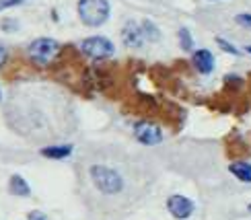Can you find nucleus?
I'll use <instances>...</instances> for the list:
<instances>
[{"mask_svg": "<svg viewBox=\"0 0 251 220\" xmlns=\"http://www.w3.org/2000/svg\"><path fill=\"white\" fill-rule=\"evenodd\" d=\"M231 173L237 177L239 181H245V183H251V163H245V161H239V163H233L231 167Z\"/></svg>", "mask_w": 251, "mask_h": 220, "instance_id": "11", "label": "nucleus"}, {"mask_svg": "<svg viewBox=\"0 0 251 220\" xmlns=\"http://www.w3.org/2000/svg\"><path fill=\"white\" fill-rule=\"evenodd\" d=\"M0 101H2V91H0Z\"/></svg>", "mask_w": 251, "mask_h": 220, "instance_id": "19", "label": "nucleus"}, {"mask_svg": "<svg viewBox=\"0 0 251 220\" xmlns=\"http://www.w3.org/2000/svg\"><path fill=\"white\" fill-rule=\"evenodd\" d=\"M192 62H194V66L200 74H210V72L214 70V56H212V51H208V49L194 51Z\"/></svg>", "mask_w": 251, "mask_h": 220, "instance_id": "8", "label": "nucleus"}, {"mask_svg": "<svg viewBox=\"0 0 251 220\" xmlns=\"http://www.w3.org/2000/svg\"><path fill=\"white\" fill-rule=\"evenodd\" d=\"M8 190H10V194L21 196V197H29L31 196V187H29V183L21 175H13V177H10Z\"/></svg>", "mask_w": 251, "mask_h": 220, "instance_id": "10", "label": "nucleus"}, {"mask_svg": "<svg viewBox=\"0 0 251 220\" xmlns=\"http://www.w3.org/2000/svg\"><path fill=\"white\" fill-rule=\"evenodd\" d=\"M27 220H48V216H46L44 212H41V210H33V212L29 214V218H27Z\"/></svg>", "mask_w": 251, "mask_h": 220, "instance_id": "17", "label": "nucleus"}, {"mask_svg": "<svg viewBox=\"0 0 251 220\" xmlns=\"http://www.w3.org/2000/svg\"><path fill=\"white\" fill-rule=\"evenodd\" d=\"M91 179L95 183V187L105 194V196H113V194H120L124 190V179L118 171L109 169V167H103V165H93L91 167Z\"/></svg>", "mask_w": 251, "mask_h": 220, "instance_id": "1", "label": "nucleus"}, {"mask_svg": "<svg viewBox=\"0 0 251 220\" xmlns=\"http://www.w3.org/2000/svg\"><path fill=\"white\" fill-rule=\"evenodd\" d=\"M25 0H0V13L6 8H13V6H19V4H23Z\"/></svg>", "mask_w": 251, "mask_h": 220, "instance_id": "16", "label": "nucleus"}, {"mask_svg": "<svg viewBox=\"0 0 251 220\" xmlns=\"http://www.w3.org/2000/svg\"><path fill=\"white\" fill-rule=\"evenodd\" d=\"M122 39H124V44L128 48H140L146 41L142 25H138L136 21H128L126 27H124V31H122Z\"/></svg>", "mask_w": 251, "mask_h": 220, "instance_id": "7", "label": "nucleus"}, {"mask_svg": "<svg viewBox=\"0 0 251 220\" xmlns=\"http://www.w3.org/2000/svg\"><path fill=\"white\" fill-rule=\"evenodd\" d=\"M249 212H251V204H249Z\"/></svg>", "mask_w": 251, "mask_h": 220, "instance_id": "21", "label": "nucleus"}, {"mask_svg": "<svg viewBox=\"0 0 251 220\" xmlns=\"http://www.w3.org/2000/svg\"><path fill=\"white\" fill-rule=\"evenodd\" d=\"M60 44L51 37H37L35 41H31L29 46V58L35 62L37 66H48L51 60L58 56Z\"/></svg>", "mask_w": 251, "mask_h": 220, "instance_id": "3", "label": "nucleus"}, {"mask_svg": "<svg viewBox=\"0 0 251 220\" xmlns=\"http://www.w3.org/2000/svg\"><path fill=\"white\" fill-rule=\"evenodd\" d=\"M216 44L221 46V48H223L225 51H228V54H233V56H239V49H237V48H233V46L228 44L226 39H223V37H216Z\"/></svg>", "mask_w": 251, "mask_h": 220, "instance_id": "14", "label": "nucleus"}, {"mask_svg": "<svg viewBox=\"0 0 251 220\" xmlns=\"http://www.w3.org/2000/svg\"><path fill=\"white\" fill-rule=\"evenodd\" d=\"M134 136L136 140H138L140 144H146V146H154L163 142V132L159 125H154L151 122H138L134 125Z\"/></svg>", "mask_w": 251, "mask_h": 220, "instance_id": "5", "label": "nucleus"}, {"mask_svg": "<svg viewBox=\"0 0 251 220\" xmlns=\"http://www.w3.org/2000/svg\"><path fill=\"white\" fill-rule=\"evenodd\" d=\"M140 25H142V31H144V37L149 39V41H156V39L161 37L159 29L154 27V23H152V21H142Z\"/></svg>", "mask_w": 251, "mask_h": 220, "instance_id": "12", "label": "nucleus"}, {"mask_svg": "<svg viewBox=\"0 0 251 220\" xmlns=\"http://www.w3.org/2000/svg\"><path fill=\"white\" fill-rule=\"evenodd\" d=\"M78 17L87 27H101L109 19L107 0H78Z\"/></svg>", "mask_w": 251, "mask_h": 220, "instance_id": "2", "label": "nucleus"}, {"mask_svg": "<svg viewBox=\"0 0 251 220\" xmlns=\"http://www.w3.org/2000/svg\"><path fill=\"white\" fill-rule=\"evenodd\" d=\"M80 51L93 60H105V58L113 56L116 48H113V44L107 37L95 35V37H87V39L80 41Z\"/></svg>", "mask_w": 251, "mask_h": 220, "instance_id": "4", "label": "nucleus"}, {"mask_svg": "<svg viewBox=\"0 0 251 220\" xmlns=\"http://www.w3.org/2000/svg\"><path fill=\"white\" fill-rule=\"evenodd\" d=\"M6 58H8V51H6V48H4V46H0V66H4Z\"/></svg>", "mask_w": 251, "mask_h": 220, "instance_id": "18", "label": "nucleus"}, {"mask_svg": "<svg viewBox=\"0 0 251 220\" xmlns=\"http://www.w3.org/2000/svg\"><path fill=\"white\" fill-rule=\"evenodd\" d=\"M167 210L177 220H185L194 214V202L187 200L185 196H171L169 200H167Z\"/></svg>", "mask_w": 251, "mask_h": 220, "instance_id": "6", "label": "nucleus"}, {"mask_svg": "<svg viewBox=\"0 0 251 220\" xmlns=\"http://www.w3.org/2000/svg\"><path fill=\"white\" fill-rule=\"evenodd\" d=\"M179 41H181V48H183L185 51H190V49L194 48V39H192L190 31H187L185 27H181V29H179Z\"/></svg>", "mask_w": 251, "mask_h": 220, "instance_id": "13", "label": "nucleus"}, {"mask_svg": "<svg viewBox=\"0 0 251 220\" xmlns=\"http://www.w3.org/2000/svg\"><path fill=\"white\" fill-rule=\"evenodd\" d=\"M247 51H249V54H251V46H249V48H247Z\"/></svg>", "mask_w": 251, "mask_h": 220, "instance_id": "20", "label": "nucleus"}, {"mask_svg": "<svg viewBox=\"0 0 251 220\" xmlns=\"http://www.w3.org/2000/svg\"><path fill=\"white\" fill-rule=\"evenodd\" d=\"M41 154L48 156V159H54V161H62L66 156L72 154V146L70 144H58V146H46L41 148Z\"/></svg>", "mask_w": 251, "mask_h": 220, "instance_id": "9", "label": "nucleus"}, {"mask_svg": "<svg viewBox=\"0 0 251 220\" xmlns=\"http://www.w3.org/2000/svg\"><path fill=\"white\" fill-rule=\"evenodd\" d=\"M235 21L241 27H245V29H251V15L249 13H241V15H237L235 17Z\"/></svg>", "mask_w": 251, "mask_h": 220, "instance_id": "15", "label": "nucleus"}]
</instances>
